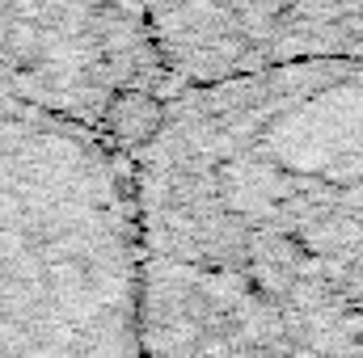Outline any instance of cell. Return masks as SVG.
I'll return each instance as SVG.
<instances>
[{"mask_svg": "<svg viewBox=\"0 0 363 358\" xmlns=\"http://www.w3.org/2000/svg\"><path fill=\"white\" fill-rule=\"evenodd\" d=\"M157 81L152 0H0V105L97 122Z\"/></svg>", "mask_w": 363, "mask_h": 358, "instance_id": "obj_3", "label": "cell"}, {"mask_svg": "<svg viewBox=\"0 0 363 358\" xmlns=\"http://www.w3.org/2000/svg\"><path fill=\"white\" fill-rule=\"evenodd\" d=\"M135 190L89 122L0 105V358H135Z\"/></svg>", "mask_w": 363, "mask_h": 358, "instance_id": "obj_2", "label": "cell"}, {"mask_svg": "<svg viewBox=\"0 0 363 358\" xmlns=\"http://www.w3.org/2000/svg\"><path fill=\"white\" fill-rule=\"evenodd\" d=\"M135 228L152 358H363V131L334 81L174 85Z\"/></svg>", "mask_w": 363, "mask_h": 358, "instance_id": "obj_1", "label": "cell"}]
</instances>
